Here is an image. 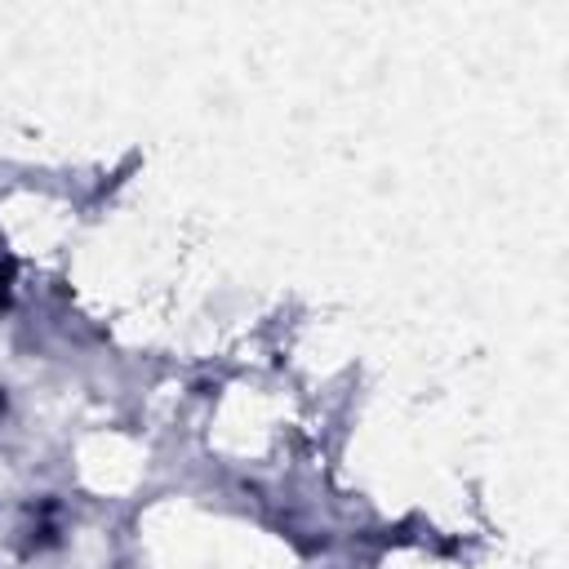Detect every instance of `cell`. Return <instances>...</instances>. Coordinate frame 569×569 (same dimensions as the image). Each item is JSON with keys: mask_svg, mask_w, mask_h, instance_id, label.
<instances>
[{"mask_svg": "<svg viewBox=\"0 0 569 569\" xmlns=\"http://www.w3.org/2000/svg\"><path fill=\"white\" fill-rule=\"evenodd\" d=\"M0 418H4V387H0Z\"/></svg>", "mask_w": 569, "mask_h": 569, "instance_id": "obj_1", "label": "cell"}]
</instances>
